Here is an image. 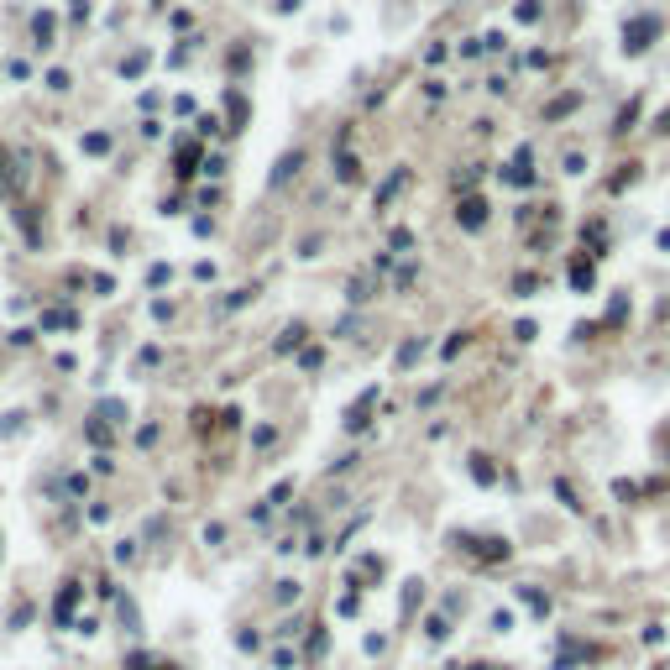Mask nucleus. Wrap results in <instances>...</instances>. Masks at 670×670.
I'll use <instances>...</instances> for the list:
<instances>
[{"label": "nucleus", "mask_w": 670, "mask_h": 670, "mask_svg": "<svg viewBox=\"0 0 670 670\" xmlns=\"http://www.w3.org/2000/svg\"><path fill=\"white\" fill-rule=\"evenodd\" d=\"M73 597H79V587H73V581H69V587H63V597H58V618H69V608H73Z\"/></svg>", "instance_id": "obj_3"}, {"label": "nucleus", "mask_w": 670, "mask_h": 670, "mask_svg": "<svg viewBox=\"0 0 670 670\" xmlns=\"http://www.w3.org/2000/svg\"><path fill=\"white\" fill-rule=\"evenodd\" d=\"M482 220H487V204H482V200H466V204H461V225H471V231H477Z\"/></svg>", "instance_id": "obj_2"}, {"label": "nucleus", "mask_w": 670, "mask_h": 670, "mask_svg": "<svg viewBox=\"0 0 670 670\" xmlns=\"http://www.w3.org/2000/svg\"><path fill=\"white\" fill-rule=\"evenodd\" d=\"M655 32H660L655 16H649V21H634V26H628V53H639V47H644V37H655Z\"/></svg>", "instance_id": "obj_1"}]
</instances>
